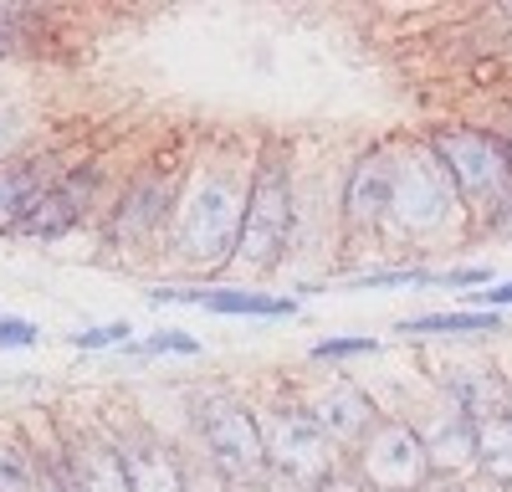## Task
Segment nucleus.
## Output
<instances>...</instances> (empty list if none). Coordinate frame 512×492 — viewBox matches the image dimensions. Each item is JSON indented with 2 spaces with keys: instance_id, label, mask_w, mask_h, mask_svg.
<instances>
[{
  "instance_id": "0eeeda50",
  "label": "nucleus",
  "mask_w": 512,
  "mask_h": 492,
  "mask_svg": "<svg viewBox=\"0 0 512 492\" xmlns=\"http://www.w3.org/2000/svg\"><path fill=\"white\" fill-rule=\"evenodd\" d=\"M256 416H262L267 467H272L277 477H292V482L318 487L338 462H344L338 441L313 421V410L297 400L292 390H277V395H267V400H256Z\"/></svg>"
},
{
  "instance_id": "39448f33",
  "label": "nucleus",
  "mask_w": 512,
  "mask_h": 492,
  "mask_svg": "<svg viewBox=\"0 0 512 492\" xmlns=\"http://www.w3.org/2000/svg\"><path fill=\"white\" fill-rule=\"evenodd\" d=\"M431 144L456 180L472 236H512V149L487 123H441Z\"/></svg>"
},
{
  "instance_id": "ddd939ff",
  "label": "nucleus",
  "mask_w": 512,
  "mask_h": 492,
  "mask_svg": "<svg viewBox=\"0 0 512 492\" xmlns=\"http://www.w3.org/2000/svg\"><path fill=\"white\" fill-rule=\"evenodd\" d=\"M118 441V457L128 467L134 492H185V462H180V436H164L144 416L123 410V421H103Z\"/></svg>"
},
{
  "instance_id": "5701e85b",
  "label": "nucleus",
  "mask_w": 512,
  "mask_h": 492,
  "mask_svg": "<svg viewBox=\"0 0 512 492\" xmlns=\"http://www.w3.org/2000/svg\"><path fill=\"white\" fill-rule=\"evenodd\" d=\"M200 354H205V344L190 339L185 328H154L149 339H134V344L123 349L128 364H149V359H200Z\"/></svg>"
},
{
  "instance_id": "2f4dec72",
  "label": "nucleus",
  "mask_w": 512,
  "mask_h": 492,
  "mask_svg": "<svg viewBox=\"0 0 512 492\" xmlns=\"http://www.w3.org/2000/svg\"><path fill=\"white\" fill-rule=\"evenodd\" d=\"M420 492H466V482H461V477H436V472H431Z\"/></svg>"
},
{
  "instance_id": "393cba45",
  "label": "nucleus",
  "mask_w": 512,
  "mask_h": 492,
  "mask_svg": "<svg viewBox=\"0 0 512 492\" xmlns=\"http://www.w3.org/2000/svg\"><path fill=\"white\" fill-rule=\"evenodd\" d=\"M374 354H379V339H369V334H328L308 349V364L344 369V364H359V359H374Z\"/></svg>"
},
{
  "instance_id": "cd10ccee",
  "label": "nucleus",
  "mask_w": 512,
  "mask_h": 492,
  "mask_svg": "<svg viewBox=\"0 0 512 492\" xmlns=\"http://www.w3.org/2000/svg\"><path fill=\"white\" fill-rule=\"evenodd\" d=\"M36 344H41V323L0 308V354H21V349H36Z\"/></svg>"
},
{
  "instance_id": "dca6fc26",
  "label": "nucleus",
  "mask_w": 512,
  "mask_h": 492,
  "mask_svg": "<svg viewBox=\"0 0 512 492\" xmlns=\"http://www.w3.org/2000/svg\"><path fill=\"white\" fill-rule=\"evenodd\" d=\"M67 164H72V154L57 149V144H36L31 154H16V159L0 164V236H6L31 205L62 180Z\"/></svg>"
},
{
  "instance_id": "bb28decb",
  "label": "nucleus",
  "mask_w": 512,
  "mask_h": 492,
  "mask_svg": "<svg viewBox=\"0 0 512 492\" xmlns=\"http://www.w3.org/2000/svg\"><path fill=\"white\" fill-rule=\"evenodd\" d=\"M180 462H185V492H236V482L210 462L200 446L180 441Z\"/></svg>"
},
{
  "instance_id": "20e7f679",
  "label": "nucleus",
  "mask_w": 512,
  "mask_h": 492,
  "mask_svg": "<svg viewBox=\"0 0 512 492\" xmlns=\"http://www.w3.org/2000/svg\"><path fill=\"white\" fill-rule=\"evenodd\" d=\"M185 185V159L180 154H149L128 175H118V190L98 221L103 252L123 267L164 262L169 226H175V205Z\"/></svg>"
},
{
  "instance_id": "a211bd4d",
  "label": "nucleus",
  "mask_w": 512,
  "mask_h": 492,
  "mask_svg": "<svg viewBox=\"0 0 512 492\" xmlns=\"http://www.w3.org/2000/svg\"><path fill=\"white\" fill-rule=\"evenodd\" d=\"M441 282V267L431 262H390V267H359V272H344L333 287L338 293H420V287H436Z\"/></svg>"
},
{
  "instance_id": "423d86ee",
  "label": "nucleus",
  "mask_w": 512,
  "mask_h": 492,
  "mask_svg": "<svg viewBox=\"0 0 512 492\" xmlns=\"http://www.w3.org/2000/svg\"><path fill=\"white\" fill-rule=\"evenodd\" d=\"M185 441L200 446L236 487H262L272 477L267 467V441L256 400L231 385H205L185 405Z\"/></svg>"
},
{
  "instance_id": "c756f323",
  "label": "nucleus",
  "mask_w": 512,
  "mask_h": 492,
  "mask_svg": "<svg viewBox=\"0 0 512 492\" xmlns=\"http://www.w3.org/2000/svg\"><path fill=\"white\" fill-rule=\"evenodd\" d=\"M466 308L507 313V308H512V277H507V282H492V287H477V293H466Z\"/></svg>"
},
{
  "instance_id": "c85d7f7f",
  "label": "nucleus",
  "mask_w": 512,
  "mask_h": 492,
  "mask_svg": "<svg viewBox=\"0 0 512 492\" xmlns=\"http://www.w3.org/2000/svg\"><path fill=\"white\" fill-rule=\"evenodd\" d=\"M318 492H374V487H369V477L359 472V462L344 457V462H338V467L318 482Z\"/></svg>"
},
{
  "instance_id": "aec40b11",
  "label": "nucleus",
  "mask_w": 512,
  "mask_h": 492,
  "mask_svg": "<svg viewBox=\"0 0 512 492\" xmlns=\"http://www.w3.org/2000/svg\"><path fill=\"white\" fill-rule=\"evenodd\" d=\"M41 472L47 462H41L36 441L16 421H0V492H36Z\"/></svg>"
},
{
  "instance_id": "7c9ffc66",
  "label": "nucleus",
  "mask_w": 512,
  "mask_h": 492,
  "mask_svg": "<svg viewBox=\"0 0 512 492\" xmlns=\"http://www.w3.org/2000/svg\"><path fill=\"white\" fill-rule=\"evenodd\" d=\"M262 492H318V487H308V482H292V477H277V472H272V477L262 482Z\"/></svg>"
},
{
  "instance_id": "f8f14e48",
  "label": "nucleus",
  "mask_w": 512,
  "mask_h": 492,
  "mask_svg": "<svg viewBox=\"0 0 512 492\" xmlns=\"http://www.w3.org/2000/svg\"><path fill=\"white\" fill-rule=\"evenodd\" d=\"M297 400L313 410V421L338 441V451H344V457L384 421L379 395H374L369 385H359L354 375H344V369H318V375L297 390Z\"/></svg>"
},
{
  "instance_id": "7ed1b4c3",
  "label": "nucleus",
  "mask_w": 512,
  "mask_h": 492,
  "mask_svg": "<svg viewBox=\"0 0 512 492\" xmlns=\"http://www.w3.org/2000/svg\"><path fill=\"white\" fill-rule=\"evenodd\" d=\"M297 149L282 134L256 139V164H251V195H246V226H241V252H236V282L267 287L287 262L297 257Z\"/></svg>"
},
{
  "instance_id": "6ab92c4d",
  "label": "nucleus",
  "mask_w": 512,
  "mask_h": 492,
  "mask_svg": "<svg viewBox=\"0 0 512 492\" xmlns=\"http://www.w3.org/2000/svg\"><path fill=\"white\" fill-rule=\"evenodd\" d=\"M82 226H88V221H82L77 211H72V205L57 195V190H47V195H41L36 205H31V211L6 231L11 241H36V246H52V241H67V236H77Z\"/></svg>"
},
{
  "instance_id": "f03ea898",
  "label": "nucleus",
  "mask_w": 512,
  "mask_h": 492,
  "mask_svg": "<svg viewBox=\"0 0 512 492\" xmlns=\"http://www.w3.org/2000/svg\"><path fill=\"white\" fill-rule=\"evenodd\" d=\"M451 236H472V216L456 195V180L441 164L431 134H400L395 139V195L390 221L379 246H410L405 262H425Z\"/></svg>"
},
{
  "instance_id": "a878e982",
  "label": "nucleus",
  "mask_w": 512,
  "mask_h": 492,
  "mask_svg": "<svg viewBox=\"0 0 512 492\" xmlns=\"http://www.w3.org/2000/svg\"><path fill=\"white\" fill-rule=\"evenodd\" d=\"M67 344H72L77 354H103V349H118V354H123L128 344H134V323H128V318H108V323L72 328Z\"/></svg>"
},
{
  "instance_id": "b1692460",
  "label": "nucleus",
  "mask_w": 512,
  "mask_h": 492,
  "mask_svg": "<svg viewBox=\"0 0 512 492\" xmlns=\"http://www.w3.org/2000/svg\"><path fill=\"white\" fill-rule=\"evenodd\" d=\"M41 16L31 6H11V0H0V67H11L31 52V36H36Z\"/></svg>"
},
{
  "instance_id": "412c9836",
  "label": "nucleus",
  "mask_w": 512,
  "mask_h": 492,
  "mask_svg": "<svg viewBox=\"0 0 512 492\" xmlns=\"http://www.w3.org/2000/svg\"><path fill=\"white\" fill-rule=\"evenodd\" d=\"M477 472L512 487V416H497V421L477 426Z\"/></svg>"
},
{
  "instance_id": "9b49d317",
  "label": "nucleus",
  "mask_w": 512,
  "mask_h": 492,
  "mask_svg": "<svg viewBox=\"0 0 512 492\" xmlns=\"http://www.w3.org/2000/svg\"><path fill=\"white\" fill-rule=\"evenodd\" d=\"M349 457L359 462V472L369 477L374 492H420L431 477V457H425L420 426L405 416H384Z\"/></svg>"
},
{
  "instance_id": "f257e3e1",
  "label": "nucleus",
  "mask_w": 512,
  "mask_h": 492,
  "mask_svg": "<svg viewBox=\"0 0 512 492\" xmlns=\"http://www.w3.org/2000/svg\"><path fill=\"white\" fill-rule=\"evenodd\" d=\"M251 164L256 144L246 139H205L185 159V185L169 226L164 262L185 277H231L246 226V195H251Z\"/></svg>"
},
{
  "instance_id": "1a4fd4ad",
  "label": "nucleus",
  "mask_w": 512,
  "mask_h": 492,
  "mask_svg": "<svg viewBox=\"0 0 512 492\" xmlns=\"http://www.w3.org/2000/svg\"><path fill=\"white\" fill-rule=\"evenodd\" d=\"M36 441V436H31ZM41 462H47L67 492H134V482H128V467L118 457V441L113 431L103 426V416H88L82 426L72 421H57L52 426V441L41 446Z\"/></svg>"
},
{
  "instance_id": "473e14b6",
  "label": "nucleus",
  "mask_w": 512,
  "mask_h": 492,
  "mask_svg": "<svg viewBox=\"0 0 512 492\" xmlns=\"http://www.w3.org/2000/svg\"><path fill=\"white\" fill-rule=\"evenodd\" d=\"M507 492H512V487H507Z\"/></svg>"
},
{
  "instance_id": "6e6552de",
  "label": "nucleus",
  "mask_w": 512,
  "mask_h": 492,
  "mask_svg": "<svg viewBox=\"0 0 512 492\" xmlns=\"http://www.w3.org/2000/svg\"><path fill=\"white\" fill-rule=\"evenodd\" d=\"M395 195V139H369L338 175V241L344 246H379Z\"/></svg>"
},
{
  "instance_id": "f3484780",
  "label": "nucleus",
  "mask_w": 512,
  "mask_h": 492,
  "mask_svg": "<svg viewBox=\"0 0 512 492\" xmlns=\"http://www.w3.org/2000/svg\"><path fill=\"white\" fill-rule=\"evenodd\" d=\"M507 328L502 313H487V308H446V313H415V318H400L395 323V339L415 344V339H497Z\"/></svg>"
},
{
  "instance_id": "2eb2a0df",
  "label": "nucleus",
  "mask_w": 512,
  "mask_h": 492,
  "mask_svg": "<svg viewBox=\"0 0 512 492\" xmlns=\"http://www.w3.org/2000/svg\"><path fill=\"white\" fill-rule=\"evenodd\" d=\"M410 421L420 426L425 457H431L436 477H461V482L477 477V421L466 410H456L451 400L431 390V400L410 410Z\"/></svg>"
},
{
  "instance_id": "4468645a",
  "label": "nucleus",
  "mask_w": 512,
  "mask_h": 492,
  "mask_svg": "<svg viewBox=\"0 0 512 492\" xmlns=\"http://www.w3.org/2000/svg\"><path fill=\"white\" fill-rule=\"evenodd\" d=\"M431 390L451 400L456 410H466L477 426L512 416V375H502L492 359H477V354H451L441 369H431Z\"/></svg>"
},
{
  "instance_id": "9d476101",
  "label": "nucleus",
  "mask_w": 512,
  "mask_h": 492,
  "mask_svg": "<svg viewBox=\"0 0 512 492\" xmlns=\"http://www.w3.org/2000/svg\"><path fill=\"white\" fill-rule=\"evenodd\" d=\"M149 308H200L216 318H297L292 293H272V287H251V282H180V277H159L144 287Z\"/></svg>"
},
{
  "instance_id": "4be33fe9",
  "label": "nucleus",
  "mask_w": 512,
  "mask_h": 492,
  "mask_svg": "<svg viewBox=\"0 0 512 492\" xmlns=\"http://www.w3.org/2000/svg\"><path fill=\"white\" fill-rule=\"evenodd\" d=\"M41 144V118L36 108L16 103V98H0V164L16 159V154H31Z\"/></svg>"
}]
</instances>
